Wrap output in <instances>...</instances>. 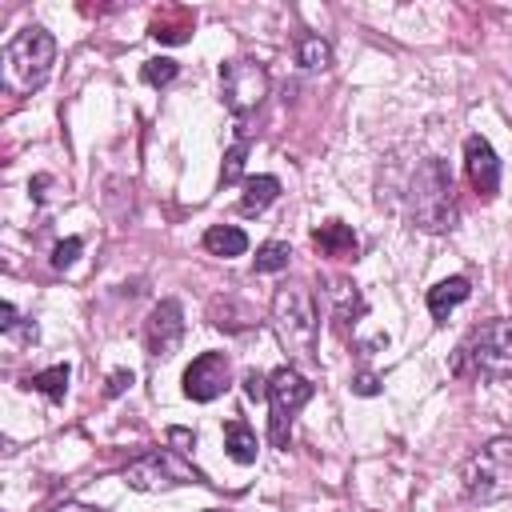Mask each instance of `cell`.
I'll list each match as a JSON object with an SVG mask.
<instances>
[{"instance_id":"cell-20","label":"cell","mask_w":512,"mask_h":512,"mask_svg":"<svg viewBox=\"0 0 512 512\" xmlns=\"http://www.w3.org/2000/svg\"><path fill=\"white\" fill-rule=\"evenodd\" d=\"M288 260H292V248L284 240H268L256 248V272H280L288 268Z\"/></svg>"},{"instance_id":"cell-8","label":"cell","mask_w":512,"mask_h":512,"mask_svg":"<svg viewBox=\"0 0 512 512\" xmlns=\"http://www.w3.org/2000/svg\"><path fill=\"white\" fill-rule=\"evenodd\" d=\"M124 480H128L132 488H140V492H160V488H172V484L200 480V472L188 468V464H180L172 452L160 448V452H148V456L132 460V464L124 468Z\"/></svg>"},{"instance_id":"cell-5","label":"cell","mask_w":512,"mask_h":512,"mask_svg":"<svg viewBox=\"0 0 512 512\" xmlns=\"http://www.w3.org/2000/svg\"><path fill=\"white\" fill-rule=\"evenodd\" d=\"M464 492L472 504H496L512 496V436H496L468 456Z\"/></svg>"},{"instance_id":"cell-18","label":"cell","mask_w":512,"mask_h":512,"mask_svg":"<svg viewBox=\"0 0 512 512\" xmlns=\"http://www.w3.org/2000/svg\"><path fill=\"white\" fill-rule=\"evenodd\" d=\"M68 364H52V368H44V372H36V376H28L24 384L28 388H36V392H44L48 400H64V392H68Z\"/></svg>"},{"instance_id":"cell-2","label":"cell","mask_w":512,"mask_h":512,"mask_svg":"<svg viewBox=\"0 0 512 512\" xmlns=\"http://www.w3.org/2000/svg\"><path fill=\"white\" fill-rule=\"evenodd\" d=\"M456 376H476V380H508L512 376V320H492L476 328L452 364Z\"/></svg>"},{"instance_id":"cell-7","label":"cell","mask_w":512,"mask_h":512,"mask_svg":"<svg viewBox=\"0 0 512 512\" xmlns=\"http://www.w3.org/2000/svg\"><path fill=\"white\" fill-rule=\"evenodd\" d=\"M220 88H224L228 112L244 120V116L256 112V108L264 104V96H268V72H264L256 60L236 56V60L220 64Z\"/></svg>"},{"instance_id":"cell-27","label":"cell","mask_w":512,"mask_h":512,"mask_svg":"<svg viewBox=\"0 0 512 512\" xmlns=\"http://www.w3.org/2000/svg\"><path fill=\"white\" fill-rule=\"evenodd\" d=\"M16 324H20V320H16V308H12V304H0V328L12 332Z\"/></svg>"},{"instance_id":"cell-1","label":"cell","mask_w":512,"mask_h":512,"mask_svg":"<svg viewBox=\"0 0 512 512\" xmlns=\"http://www.w3.org/2000/svg\"><path fill=\"white\" fill-rule=\"evenodd\" d=\"M52 60H56V40L44 32V28H20L4 52H0V76H4V88L16 92V96H28L36 92L48 76H52Z\"/></svg>"},{"instance_id":"cell-3","label":"cell","mask_w":512,"mask_h":512,"mask_svg":"<svg viewBox=\"0 0 512 512\" xmlns=\"http://www.w3.org/2000/svg\"><path fill=\"white\" fill-rule=\"evenodd\" d=\"M412 224L424 232H444L456 220V196H452V172L444 168V160H424L412 176Z\"/></svg>"},{"instance_id":"cell-23","label":"cell","mask_w":512,"mask_h":512,"mask_svg":"<svg viewBox=\"0 0 512 512\" xmlns=\"http://www.w3.org/2000/svg\"><path fill=\"white\" fill-rule=\"evenodd\" d=\"M80 248H84V240H80V236L60 240V244L52 248V268H72V264H76V256H80Z\"/></svg>"},{"instance_id":"cell-11","label":"cell","mask_w":512,"mask_h":512,"mask_svg":"<svg viewBox=\"0 0 512 512\" xmlns=\"http://www.w3.org/2000/svg\"><path fill=\"white\" fill-rule=\"evenodd\" d=\"M464 168H468V180L476 188V196L492 200L496 188H500V160L492 152V144L484 136H468L464 140Z\"/></svg>"},{"instance_id":"cell-19","label":"cell","mask_w":512,"mask_h":512,"mask_svg":"<svg viewBox=\"0 0 512 512\" xmlns=\"http://www.w3.org/2000/svg\"><path fill=\"white\" fill-rule=\"evenodd\" d=\"M296 60H300V68H308V72H324V68L332 64V48H328L320 36H300Z\"/></svg>"},{"instance_id":"cell-9","label":"cell","mask_w":512,"mask_h":512,"mask_svg":"<svg viewBox=\"0 0 512 512\" xmlns=\"http://www.w3.org/2000/svg\"><path fill=\"white\" fill-rule=\"evenodd\" d=\"M228 376H232V364L224 352H200L184 368V396L196 404H208L228 388Z\"/></svg>"},{"instance_id":"cell-26","label":"cell","mask_w":512,"mask_h":512,"mask_svg":"<svg viewBox=\"0 0 512 512\" xmlns=\"http://www.w3.org/2000/svg\"><path fill=\"white\" fill-rule=\"evenodd\" d=\"M128 384H132V372H124V368H120V372H112V376H108V388H104V392H108V396H120Z\"/></svg>"},{"instance_id":"cell-12","label":"cell","mask_w":512,"mask_h":512,"mask_svg":"<svg viewBox=\"0 0 512 512\" xmlns=\"http://www.w3.org/2000/svg\"><path fill=\"white\" fill-rule=\"evenodd\" d=\"M192 24H196L192 8H184V4H164V8L152 16L148 36L160 40V44H184V40L192 36Z\"/></svg>"},{"instance_id":"cell-15","label":"cell","mask_w":512,"mask_h":512,"mask_svg":"<svg viewBox=\"0 0 512 512\" xmlns=\"http://www.w3.org/2000/svg\"><path fill=\"white\" fill-rule=\"evenodd\" d=\"M276 196H280V180H276V176H252V180H244L240 212H244V216H260Z\"/></svg>"},{"instance_id":"cell-6","label":"cell","mask_w":512,"mask_h":512,"mask_svg":"<svg viewBox=\"0 0 512 512\" xmlns=\"http://www.w3.org/2000/svg\"><path fill=\"white\" fill-rule=\"evenodd\" d=\"M312 400V384L308 376H300L296 368H276L268 376V408H272V424H268V436L276 448L288 444V432H292V416Z\"/></svg>"},{"instance_id":"cell-16","label":"cell","mask_w":512,"mask_h":512,"mask_svg":"<svg viewBox=\"0 0 512 512\" xmlns=\"http://www.w3.org/2000/svg\"><path fill=\"white\" fill-rule=\"evenodd\" d=\"M224 448L236 464H252L256 460V432L244 420H228L224 424Z\"/></svg>"},{"instance_id":"cell-4","label":"cell","mask_w":512,"mask_h":512,"mask_svg":"<svg viewBox=\"0 0 512 512\" xmlns=\"http://www.w3.org/2000/svg\"><path fill=\"white\" fill-rule=\"evenodd\" d=\"M272 328H276V340L292 356H312L316 352L320 312H316V300L304 284H288L272 296Z\"/></svg>"},{"instance_id":"cell-10","label":"cell","mask_w":512,"mask_h":512,"mask_svg":"<svg viewBox=\"0 0 512 512\" xmlns=\"http://www.w3.org/2000/svg\"><path fill=\"white\" fill-rule=\"evenodd\" d=\"M184 340V312L176 300H160L144 320V344L152 356H172Z\"/></svg>"},{"instance_id":"cell-22","label":"cell","mask_w":512,"mask_h":512,"mask_svg":"<svg viewBox=\"0 0 512 512\" xmlns=\"http://www.w3.org/2000/svg\"><path fill=\"white\" fill-rule=\"evenodd\" d=\"M244 156H248V140H236V144L228 148V156H224V168H220V176H224V184H232V180H240V168H244Z\"/></svg>"},{"instance_id":"cell-28","label":"cell","mask_w":512,"mask_h":512,"mask_svg":"<svg viewBox=\"0 0 512 512\" xmlns=\"http://www.w3.org/2000/svg\"><path fill=\"white\" fill-rule=\"evenodd\" d=\"M52 512H96V508H84V504H56Z\"/></svg>"},{"instance_id":"cell-17","label":"cell","mask_w":512,"mask_h":512,"mask_svg":"<svg viewBox=\"0 0 512 512\" xmlns=\"http://www.w3.org/2000/svg\"><path fill=\"white\" fill-rule=\"evenodd\" d=\"M204 248H208L212 256H240V252L248 248V236H244L240 228H232V224H212V228L204 232Z\"/></svg>"},{"instance_id":"cell-21","label":"cell","mask_w":512,"mask_h":512,"mask_svg":"<svg viewBox=\"0 0 512 512\" xmlns=\"http://www.w3.org/2000/svg\"><path fill=\"white\" fill-rule=\"evenodd\" d=\"M140 76H144L148 84H168V80L176 76V60H168V56H156V60H144V68H140Z\"/></svg>"},{"instance_id":"cell-13","label":"cell","mask_w":512,"mask_h":512,"mask_svg":"<svg viewBox=\"0 0 512 512\" xmlns=\"http://www.w3.org/2000/svg\"><path fill=\"white\" fill-rule=\"evenodd\" d=\"M312 244L324 252V256H336V260H348L356 256V232L340 220H324L316 232H312Z\"/></svg>"},{"instance_id":"cell-25","label":"cell","mask_w":512,"mask_h":512,"mask_svg":"<svg viewBox=\"0 0 512 512\" xmlns=\"http://www.w3.org/2000/svg\"><path fill=\"white\" fill-rule=\"evenodd\" d=\"M352 388H356L360 396H376V392H380V380H376L372 372H360V376L352 380Z\"/></svg>"},{"instance_id":"cell-24","label":"cell","mask_w":512,"mask_h":512,"mask_svg":"<svg viewBox=\"0 0 512 512\" xmlns=\"http://www.w3.org/2000/svg\"><path fill=\"white\" fill-rule=\"evenodd\" d=\"M244 396L248 400H264L268 396V380L260 372H244Z\"/></svg>"},{"instance_id":"cell-14","label":"cell","mask_w":512,"mask_h":512,"mask_svg":"<svg viewBox=\"0 0 512 512\" xmlns=\"http://www.w3.org/2000/svg\"><path fill=\"white\" fill-rule=\"evenodd\" d=\"M468 280L464 276H448V280H440L436 288H428V312H432V320L436 324H444L448 320V312L460 304V300H468Z\"/></svg>"}]
</instances>
